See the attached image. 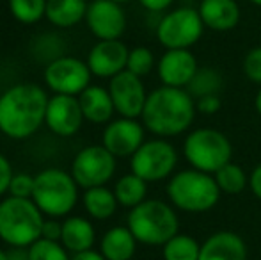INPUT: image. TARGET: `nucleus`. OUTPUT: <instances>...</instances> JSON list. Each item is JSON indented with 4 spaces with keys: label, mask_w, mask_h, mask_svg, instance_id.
<instances>
[{
    "label": "nucleus",
    "mask_w": 261,
    "mask_h": 260,
    "mask_svg": "<svg viewBox=\"0 0 261 260\" xmlns=\"http://www.w3.org/2000/svg\"><path fill=\"white\" fill-rule=\"evenodd\" d=\"M46 93L36 84H18L0 97V130L11 139H25L43 125L48 107Z\"/></svg>",
    "instance_id": "obj_1"
},
{
    "label": "nucleus",
    "mask_w": 261,
    "mask_h": 260,
    "mask_svg": "<svg viewBox=\"0 0 261 260\" xmlns=\"http://www.w3.org/2000/svg\"><path fill=\"white\" fill-rule=\"evenodd\" d=\"M137 239L128 226H114L101 239V255L107 260H132Z\"/></svg>",
    "instance_id": "obj_21"
},
{
    "label": "nucleus",
    "mask_w": 261,
    "mask_h": 260,
    "mask_svg": "<svg viewBox=\"0 0 261 260\" xmlns=\"http://www.w3.org/2000/svg\"><path fill=\"white\" fill-rule=\"evenodd\" d=\"M91 69L76 57H57L45 69L46 86L57 94L75 97L89 87Z\"/></svg>",
    "instance_id": "obj_11"
},
{
    "label": "nucleus",
    "mask_w": 261,
    "mask_h": 260,
    "mask_svg": "<svg viewBox=\"0 0 261 260\" xmlns=\"http://www.w3.org/2000/svg\"><path fill=\"white\" fill-rule=\"evenodd\" d=\"M128 54H130V50L119 39L100 41L91 49L89 57H87V66H89L93 75L101 77V79H112L117 73L126 69Z\"/></svg>",
    "instance_id": "obj_17"
},
{
    "label": "nucleus",
    "mask_w": 261,
    "mask_h": 260,
    "mask_svg": "<svg viewBox=\"0 0 261 260\" xmlns=\"http://www.w3.org/2000/svg\"><path fill=\"white\" fill-rule=\"evenodd\" d=\"M178 164V153L171 143L164 139L142 143L132 155V173L146 182H158L171 177Z\"/></svg>",
    "instance_id": "obj_9"
},
{
    "label": "nucleus",
    "mask_w": 261,
    "mask_h": 260,
    "mask_svg": "<svg viewBox=\"0 0 261 260\" xmlns=\"http://www.w3.org/2000/svg\"><path fill=\"white\" fill-rule=\"evenodd\" d=\"M61 233H62V225L55 221H45L43 225V239H48V241H59L61 239Z\"/></svg>",
    "instance_id": "obj_36"
},
{
    "label": "nucleus",
    "mask_w": 261,
    "mask_h": 260,
    "mask_svg": "<svg viewBox=\"0 0 261 260\" xmlns=\"http://www.w3.org/2000/svg\"><path fill=\"white\" fill-rule=\"evenodd\" d=\"M155 66V56L149 49L146 46H137V49L130 50L128 54V63H126V69L130 73L137 77H146Z\"/></svg>",
    "instance_id": "obj_31"
},
{
    "label": "nucleus",
    "mask_w": 261,
    "mask_h": 260,
    "mask_svg": "<svg viewBox=\"0 0 261 260\" xmlns=\"http://www.w3.org/2000/svg\"><path fill=\"white\" fill-rule=\"evenodd\" d=\"M11 180H13V170H11V164H9V160L0 153V195H4L6 191H9Z\"/></svg>",
    "instance_id": "obj_35"
},
{
    "label": "nucleus",
    "mask_w": 261,
    "mask_h": 260,
    "mask_svg": "<svg viewBox=\"0 0 261 260\" xmlns=\"http://www.w3.org/2000/svg\"><path fill=\"white\" fill-rule=\"evenodd\" d=\"M84 122V112L80 102L69 94H55L48 100L45 123L57 135L69 137L80 130Z\"/></svg>",
    "instance_id": "obj_14"
},
{
    "label": "nucleus",
    "mask_w": 261,
    "mask_h": 260,
    "mask_svg": "<svg viewBox=\"0 0 261 260\" xmlns=\"http://www.w3.org/2000/svg\"><path fill=\"white\" fill-rule=\"evenodd\" d=\"M84 207L87 214L94 219H109L117 208V198L107 187H91L86 189L84 195Z\"/></svg>",
    "instance_id": "obj_24"
},
{
    "label": "nucleus",
    "mask_w": 261,
    "mask_h": 260,
    "mask_svg": "<svg viewBox=\"0 0 261 260\" xmlns=\"http://www.w3.org/2000/svg\"><path fill=\"white\" fill-rule=\"evenodd\" d=\"M197 11L204 27L217 32L231 31L240 21V6L237 0H201Z\"/></svg>",
    "instance_id": "obj_19"
},
{
    "label": "nucleus",
    "mask_w": 261,
    "mask_h": 260,
    "mask_svg": "<svg viewBox=\"0 0 261 260\" xmlns=\"http://www.w3.org/2000/svg\"><path fill=\"white\" fill-rule=\"evenodd\" d=\"M114 2H117V4H123V2H126V0H114Z\"/></svg>",
    "instance_id": "obj_44"
},
{
    "label": "nucleus",
    "mask_w": 261,
    "mask_h": 260,
    "mask_svg": "<svg viewBox=\"0 0 261 260\" xmlns=\"http://www.w3.org/2000/svg\"><path fill=\"white\" fill-rule=\"evenodd\" d=\"M71 260H107L103 255L98 253V251L87 250V251H80V253H75V257Z\"/></svg>",
    "instance_id": "obj_39"
},
{
    "label": "nucleus",
    "mask_w": 261,
    "mask_h": 260,
    "mask_svg": "<svg viewBox=\"0 0 261 260\" xmlns=\"http://www.w3.org/2000/svg\"><path fill=\"white\" fill-rule=\"evenodd\" d=\"M86 21L100 41L119 39L126 29V16L121 4L114 0H94L87 6Z\"/></svg>",
    "instance_id": "obj_13"
},
{
    "label": "nucleus",
    "mask_w": 261,
    "mask_h": 260,
    "mask_svg": "<svg viewBox=\"0 0 261 260\" xmlns=\"http://www.w3.org/2000/svg\"><path fill=\"white\" fill-rule=\"evenodd\" d=\"M126 223L137 243L148 246H164L179 230L174 208L160 200H144L134 207Z\"/></svg>",
    "instance_id": "obj_4"
},
{
    "label": "nucleus",
    "mask_w": 261,
    "mask_h": 260,
    "mask_svg": "<svg viewBox=\"0 0 261 260\" xmlns=\"http://www.w3.org/2000/svg\"><path fill=\"white\" fill-rule=\"evenodd\" d=\"M109 93L112 97L114 107L123 118L135 120L137 116H142L148 94L141 77L134 75L128 69L117 73L110 79Z\"/></svg>",
    "instance_id": "obj_12"
},
{
    "label": "nucleus",
    "mask_w": 261,
    "mask_h": 260,
    "mask_svg": "<svg viewBox=\"0 0 261 260\" xmlns=\"http://www.w3.org/2000/svg\"><path fill=\"white\" fill-rule=\"evenodd\" d=\"M220 87H222V77L217 69L199 68L192 82L189 84V93L201 98L204 94H219Z\"/></svg>",
    "instance_id": "obj_28"
},
{
    "label": "nucleus",
    "mask_w": 261,
    "mask_h": 260,
    "mask_svg": "<svg viewBox=\"0 0 261 260\" xmlns=\"http://www.w3.org/2000/svg\"><path fill=\"white\" fill-rule=\"evenodd\" d=\"M79 184L73 175L52 168L36 175L32 201L39 207L43 214L66 216L79 200Z\"/></svg>",
    "instance_id": "obj_7"
},
{
    "label": "nucleus",
    "mask_w": 261,
    "mask_h": 260,
    "mask_svg": "<svg viewBox=\"0 0 261 260\" xmlns=\"http://www.w3.org/2000/svg\"><path fill=\"white\" fill-rule=\"evenodd\" d=\"M213 177H215L220 193H226V195H240L249 184V178L245 175L244 168L234 164L233 160L224 164Z\"/></svg>",
    "instance_id": "obj_27"
},
{
    "label": "nucleus",
    "mask_w": 261,
    "mask_h": 260,
    "mask_svg": "<svg viewBox=\"0 0 261 260\" xmlns=\"http://www.w3.org/2000/svg\"><path fill=\"white\" fill-rule=\"evenodd\" d=\"M244 73L249 80L261 84V46L249 50L244 59Z\"/></svg>",
    "instance_id": "obj_33"
},
{
    "label": "nucleus",
    "mask_w": 261,
    "mask_h": 260,
    "mask_svg": "<svg viewBox=\"0 0 261 260\" xmlns=\"http://www.w3.org/2000/svg\"><path fill=\"white\" fill-rule=\"evenodd\" d=\"M116 171V157L103 145L87 146L76 153L71 173L80 187H101L112 178Z\"/></svg>",
    "instance_id": "obj_10"
},
{
    "label": "nucleus",
    "mask_w": 261,
    "mask_h": 260,
    "mask_svg": "<svg viewBox=\"0 0 261 260\" xmlns=\"http://www.w3.org/2000/svg\"><path fill=\"white\" fill-rule=\"evenodd\" d=\"M146 193H148V182L142 180L135 173L124 175L123 178H119V182L116 184V189H114L117 203L128 208L141 205L146 200Z\"/></svg>",
    "instance_id": "obj_25"
},
{
    "label": "nucleus",
    "mask_w": 261,
    "mask_h": 260,
    "mask_svg": "<svg viewBox=\"0 0 261 260\" xmlns=\"http://www.w3.org/2000/svg\"><path fill=\"white\" fill-rule=\"evenodd\" d=\"M251 4H254V6H258V7H261V0H249Z\"/></svg>",
    "instance_id": "obj_43"
},
{
    "label": "nucleus",
    "mask_w": 261,
    "mask_h": 260,
    "mask_svg": "<svg viewBox=\"0 0 261 260\" xmlns=\"http://www.w3.org/2000/svg\"><path fill=\"white\" fill-rule=\"evenodd\" d=\"M196 102L181 87L162 86L151 91L142 111V122L149 132L160 137L183 134L194 122Z\"/></svg>",
    "instance_id": "obj_2"
},
{
    "label": "nucleus",
    "mask_w": 261,
    "mask_h": 260,
    "mask_svg": "<svg viewBox=\"0 0 261 260\" xmlns=\"http://www.w3.org/2000/svg\"><path fill=\"white\" fill-rule=\"evenodd\" d=\"M79 102L84 118L93 123H107L116 111L109 89L100 86H89L87 89H84L80 93Z\"/></svg>",
    "instance_id": "obj_20"
},
{
    "label": "nucleus",
    "mask_w": 261,
    "mask_h": 260,
    "mask_svg": "<svg viewBox=\"0 0 261 260\" xmlns=\"http://www.w3.org/2000/svg\"><path fill=\"white\" fill-rule=\"evenodd\" d=\"M254 107L256 111H258V114L261 116V89L256 93V98H254Z\"/></svg>",
    "instance_id": "obj_41"
},
{
    "label": "nucleus",
    "mask_w": 261,
    "mask_h": 260,
    "mask_svg": "<svg viewBox=\"0 0 261 260\" xmlns=\"http://www.w3.org/2000/svg\"><path fill=\"white\" fill-rule=\"evenodd\" d=\"M0 260H9V255H7L6 251L0 250Z\"/></svg>",
    "instance_id": "obj_42"
},
{
    "label": "nucleus",
    "mask_w": 261,
    "mask_h": 260,
    "mask_svg": "<svg viewBox=\"0 0 261 260\" xmlns=\"http://www.w3.org/2000/svg\"><path fill=\"white\" fill-rule=\"evenodd\" d=\"M167 196L183 212H208L219 203L220 189L213 175L199 170H183L167 184Z\"/></svg>",
    "instance_id": "obj_5"
},
{
    "label": "nucleus",
    "mask_w": 261,
    "mask_h": 260,
    "mask_svg": "<svg viewBox=\"0 0 261 260\" xmlns=\"http://www.w3.org/2000/svg\"><path fill=\"white\" fill-rule=\"evenodd\" d=\"M142 7H146L151 13H160V11H165L172 6L174 0H139Z\"/></svg>",
    "instance_id": "obj_37"
},
{
    "label": "nucleus",
    "mask_w": 261,
    "mask_h": 260,
    "mask_svg": "<svg viewBox=\"0 0 261 260\" xmlns=\"http://www.w3.org/2000/svg\"><path fill=\"white\" fill-rule=\"evenodd\" d=\"M164 260H199L201 243L185 233H176L164 244Z\"/></svg>",
    "instance_id": "obj_26"
},
{
    "label": "nucleus",
    "mask_w": 261,
    "mask_h": 260,
    "mask_svg": "<svg viewBox=\"0 0 261 260\" xmlns=\"http://www.w3.org/2000/svg\"><path fill=\"white\" fill-rule=\"evenodd\" d=\"M183 155L194 170L215 175L224 164L231 162L233 146L226 134L217 129L192 130L185 139Z\"/></svg>",
    "instance_id": "obj_6"
},
{
    "label": "nucleus",
    "mask_w": 261,
    "mask_h": 260,
    "mask_svg": "<svg viewBox=\"0 0 261 260\" xmlns=\"http://www.w3.org/2000/svg\"><path fill=\"white\" fill-rule=\"evenodd\" d=\"M86 0H46L45 16L55 27H73L86 18Z\"/></svg>",
    "instance_id": "obj_23"
},
{
    "label": "nucleus",
    "mask_w": 261,
    "mask_h": 260,
    "mask_svg": "<svg viewBox=\"0 0 261 260\" xmlns=\"http://www.w3.org/2000/svg\"><path fill=\"white\" fill-rule=\"evenodd\" d=\"M34 182L36 177H31L27 173H18L13 175V180L9 185V193L14 198H32L34 193Z\"/></svg>",
    "instance_id": "obj_32"
},
{
    "label": "nucleus",
    "mask_w": 261,
    "mask_h": 260,
    "mask_svg": "<svg viewBox=\"0 0 261 260\" xmlns=\"http://www.w3.org/2000/svg\"><path fill=\"white\" fill-rule=\"evenodd\" d=\"M7 255H9V260H29V251H23V248H14Z\"/></svg>",
    "instance_id": "obj_40"
},
{
    "label": "nucleus",
    "mask_w": 261,
    "mask_h": 260,
    "mask_svg": "<svg viewBox=\"0 0 261 260\" xmlns=\"http://www.w3.org/2000/svg\"><path fill=\"white\" fill-rule=\"evenodd\" d=\"M197 59L190 49L167 50L158 61V77L169 87H187L196 77Z\"/></svg>",
    "instance_id": "obj_16"
},
{
    "label": "nucleus",
    "mask_w": 261,
    "mask_h": 260,
    "mask_svg": "<svg viewBox=\"0 0 261 260\" xmlns=\"http://www.w3.org/2000/svg\"><path fill=\"white\" fill-rule=\"evenodd\" d=\"M204 23L194 7H178L160 20L156 38L167 50L190 49L203 36Z\"/></svg>",
    "instance_id": "obj_8"
},
{
    "label": "nucleus",
    "mask_w": 261,
    "mask_h": 260,
    "mask_svg": "<svg viewBox=\"0 0 261 260\" xmlns=\"http://www.w3.org/2000/svg\"><path fill=\"white\" fill-rule=\"evenodd\" d=\"M43 212L31 198H7L0 203V239L13 248H27L41 239Z\"/></svg>",
    "instance_id": "obj_3"
},
{
    "label": "nucleus",
    "mask_w": 261,
    "mask_h": 260,
    "mask_svg": "<svg viewBox=\"0 0 261 260\" xmlns=\"http://www.w3.org/2000/svg\"><path fill=\"white\" fill-rule=\"evenodd\" d=\"M29 260H71L66 253V248L57 241L39 239L29 246Z\"/></svg>",
    "instance_id": "obj_30"
},
{
    "label": "nucleus",
    "mask_w": 261,
    "mask_h": 260,
    "mask_svg": "<svg viewBox=\"0 0 261 260\" xmlns=\"http://www.w3.org/2000/svg\"><path fill=\"white\" fill-rule=\"evenodd\" d=\"M61 243L73 253L87 251L94 244V228L84 218H68L62 223Z\"/></svg>",
    "instance_id": "obj_22"
},
{
    "label": "nucleus",
    "mask_w": 261,
    "mask_h": 260,
    "mask_svg": "<svg viewBox=\"0 0 261 260\" xmlns=\"http://www.w3.org/2000/svg\"><path fill=\"white\" fill-rule=\"evenodd\" d=\"M220 109L219 94H204L196 100V111H201L203 114H215Z\"/></svg>",
    "instance_id": "obj_34"
},
{
    "label": "nucleus",
    "mask_w": 261,
    "mask_h": 260,
    "mask_svg": "<svg viewBox=\"0 0 261 260\" xmlns=\"http://www.w3.org/2000/svg\"><path fill=\"white\" fill-rule=\"evenodd\" d=\"M199 260H247V244L238 233L220 230L201 244Z\"/></svg>",
    "instance_id": "obj_18"
},
{
    "label": "nucleus",
    "mask_w": 261,
    "mask_h": 260,
    "mask_svg": "<svg viewBox=\"0 0 261 260\" xmlns=\"http://www.w3.org/2000/svg\"><path fill=\"white\" fill-rule=\"evenodd\" d=\"M144 143V127L134 118H119L103 132V146L114 157H132Z\"/></svg>",
    "instance_id": "obj_15"
},
{
    "label": "nucleus",
    "mask_w": 261,
    "mask_h": 260,
    "mask_svg": "<svg viewBox=\"0 0 261 260\" xmlns=\"http://www.w3.org/2000/svg\"><path fill=\"white\" fill-rule=\"evenodd\" d=\"M249 187H251L252 195L261 200V164L252 170L251 177H249Z\"/></svg>",
    "instance_id": "obj_38"
},
{
    "label": "nucleus",
    "mask_w": 261,
    "mask_h": 260,
    "mask_svg": "<svg viewBox=\"0 0 261 260\" xmlns=\"http://www.w3.org/2000/svg\"><path fill=\"white\" fill-rule=\"evenodd\" d=\"M13 16L21 23H36L46 13V0H9Z\"/></svg>",
    "instance_id": "obj_29"
}]
</instances>
